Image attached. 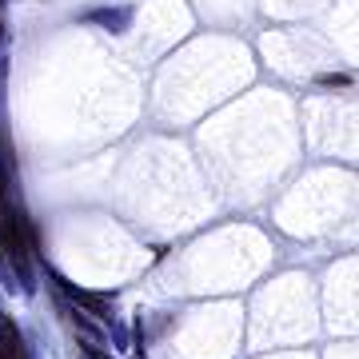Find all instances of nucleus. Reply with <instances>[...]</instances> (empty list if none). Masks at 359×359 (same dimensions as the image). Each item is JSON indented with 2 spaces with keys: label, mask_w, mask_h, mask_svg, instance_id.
Segmentation results:
<instances>
[{
  "label": "nucleus",
  "mask_w": 359,
  "mask_h": 359,
  "mask_svg": "<svg viewBox=\"0 0 359 359\" xmlns=\"http://www.w3.org/2000/svg\"><path fill=\"white\" fill-rule=\"evenodd\" d=\"M60 287H65V295L76 304V308H88L92 316H104L108 311V299L104 295H92V292H80L76 283H68V280H60Z\"/></svg>",
  "instance_id": "obj_3"
},
{
  "label": "nucleus",
  "mask_w": 359,
  "mask_h": 359,
  "mask_svg": "<svg viewBox=\"0 0 359 359\" xmlns=\"http://www.w3.org/2000/svg\"><path fill=\"white\" fill-rule=\"evenodd\" d=\"M88 359H112V355H104V351H100L96 344H88Z\"/></svg>",
  "instance_id": "obj_6"
},
{
  "label": "nucleus",
  "mask_w": 359,
  "mask_h": 359,
  "mask_svg": "<svg viewBox=\"0 0 359 359\" xmlns=\"http://www.w3.org/2000/svg\"><path fill=\"white\" fill-rule=\"evenodd\" d=\"M0 359H28L25 339H20V332L8 316H0Z\"/></svg>",
  "instance_id": "obj_2"
},
{
  "label": "nucleus",
  "mask_w": 359,
  "mask_h": 359,
  "mask_svg": "<svg viewBox=\"0 0 359 359\" xmlns=\"http://www.w3.org/2000/svg\"><path fill=\"white\" fill-rule=\"evenodd\" d=\"M0 252L16 264L20 276H28V264H32V224L16 204H0Z\"/></svg>",
  "instance_id": "obj_1"
},
{
  "label": "nucleus",
  "mask_w": 359,
  "mask_h": 359,
  "mask_svg": "<svg viewBox=\"0 0 359 359\" xmlns=\"http://www.w3.org/2000/svg\"><path fill=\"white\" fill-rule=\"evenodd\" d=\"M320 84H327V88H344L347 76H320Z\"/></svg>",
  "instance_id": "obj_5"
},
{
  "label": "nucleus",
  "mask_w": 359,
  "mask_h": 359,
  "mask_svg": "<svg viewBox=\"0 0 359 359\" xmlns=\"http://www.w3.org/2000/svg\"><path fill=\"white\" fill-rule=\"evenodd\" d=\"M8 168H4V160H0V204H4V200H8Z\"/></svg>",
  "instance_id": "obj_4"
}]
</instances>
